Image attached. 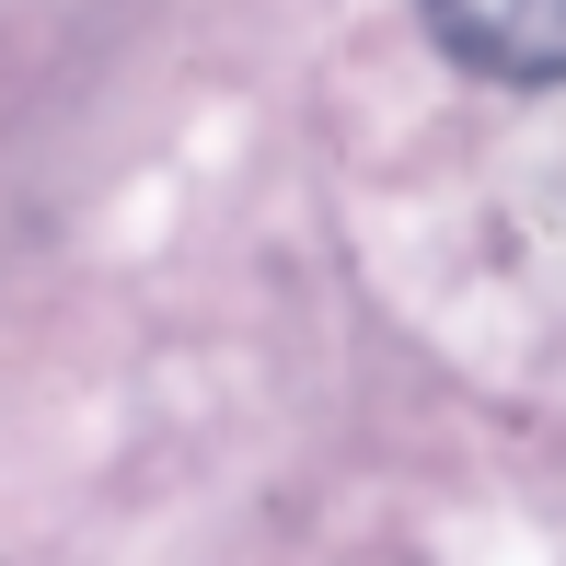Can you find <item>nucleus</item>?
Here are the masks:
<instances>
[{
    "instance_id": "f257e3e1",
    "label": "nucleus",
    "mask_w": 566,
    "mask_h": 566,
    "mask_svg": "<svg viewBox=\"0 0 566 566\" xmlns=\"http://www.w3.org/2000/svg\"><path fill=\"white\" fill-rule=\"evenodd\" d=\"M428 23L485 82H566V0H428Z\"/></svg>"
}]
</instances>
